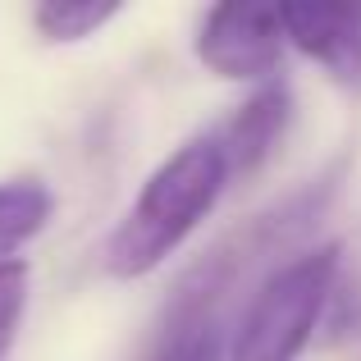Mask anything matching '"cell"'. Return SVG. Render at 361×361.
Segmentation results:
<instances>
[{"label": "cell", "instance_id": "6da1fadb", "mask_svg": "<svg viewBox=\"0 0 361 361\" xmlns=\"http://www.w3.org/2000/svg\"><path fill=\"white\" fill-rule=\"evenodd\" d=\"M229 188V165L215 137H192L165 156L142 192L133 197L128 215L115 224L106 243V270L115 279H142V274L160 270L188 233L215 211V202Z\"/></svg>", "mask_w": 361, "mask_h": 361}, {"label": "cell", "instance_id": "7a4b0ae2", "mask_svg": "<svg viewBox=\"0 0 361 361\" xmlns=\"http://www.w3.org/2000/svg\"><path fill=\"white\" fill-rule=\"evenodd\" d=\"M338 270H343V243H320L274 265L233 325L229 361H298L325 316Z\"/></svg>", "mask_w": 361, "mask_h": 361}, {"label": "cell", "instance_id": "8992f818", "mask_svg": "<svg viewBox=\"0 0 361 361\" xmlns=\"http://www.w3.org/2000/svg\"><path fill=\"white\" fill-rule=\"evenodd\" d=\"M288 123H293L288 82H274V78L261 82L238 106V115L229 119L224 137H215L220 151H224V165H229V178L233 174H256V169L274 156V147H279V137L288 133Z\"/></svg>", "mask_w": 361, "mask_h": 361}, {"label": "cell", "instance_id": "52a82bcc", "mask_svg": "<svg viewBox=\"0 0 361 361\" xmlns=\"http://www.w3.org/2000/svg\"><path fill=\"white\" fill-rule=\"evenodd\" d=\"M55 192L42 178H5L0 183V261H14L23 243L51 224Z\"/></svg>", "mask_w": 361, "mask_h": 361}, {"label": "cell", "instance_id": "9c48e42d", "mask_svg": "<svg viewBox=\"0 0 361 361\" xmlns=\"http://www.w3.org/2000/svg\"><path fill=\"white\" fill-rule=\"evenodd\" d=\"M27 274L23 261H0V361L9 357L18 338V325H23V311H27Z\"/></svg>", "mask_w": 361, "mask_h": 361}, {"label": "cell", "instance_id": "5b68a950", "mask_svg": "<svg viewBox=\"0 0 361 361\" xmlns=\"http://www.w3.org/2000/svg\"><path fill=\"white\" fill-rule=\"evenodd\" d=\"M283 46H298L329 78L361 82V5H279Z\"/></svg>", "mask_w": 361, "mask_h": 361}, {"label": "cell", "instance_id": "277c9868", "mask_svg": "<svg viewBox=\"0 0 361 361\" xmlns=\"http://www.w3.org/2000/svg\"><path fill=\"white\" fill-rule=\"evenodd\" d=\"M197 60L215 78L270 82L283 64L279 14L265 5H215L197 27Z\"/></svg>", "mask_w": 361, "mask_h": 361}, {"label": "cell", "instance_id": "3957f363", "mask_svg": "<svg viewBox=\"0 0 361 361\" xmlns=\"http://www.w3.org/2000/svg\"><path fill=\"white\" fill-rule=\"evenodd\" d=\"M265 238H247L243 247L220 243L211 256L192 265L169 293L165 311L156 320V338H151L147 361H224L233 338L229 302L238 288L252 252H261Z\"/></svg>", "mask_w": 361, "mask_h": 361}, {"label": "cell", "instance_id": "30bf717a", "mask_svg": "<svg viewBox=\"0 0 361 361\" xmlns=\"http://www.w3.org/2000/svg\"><path fill=\"white\" fill-rule=\"evenodd\" d=\"M320 325H329V338L361 334V279H334Z\"/></svg>", "mask_w": 361, "mask_h": 361}, {"label": "cell", "instance_id": "ba28073f", "mask_svg": "<svg viewBox=\"0 0 361 361\" xmlns=\"http://www.w3.org/2000/svg\"><path fill=\"white\" fill-rule=\"evenodd\" d=\"M123 5H101V0H46V5L32 9V27L46 37V42H87L92 32L119 18Z\"/></svg>", "mask_w": 361, "mask_h": 361}]
</instances>
